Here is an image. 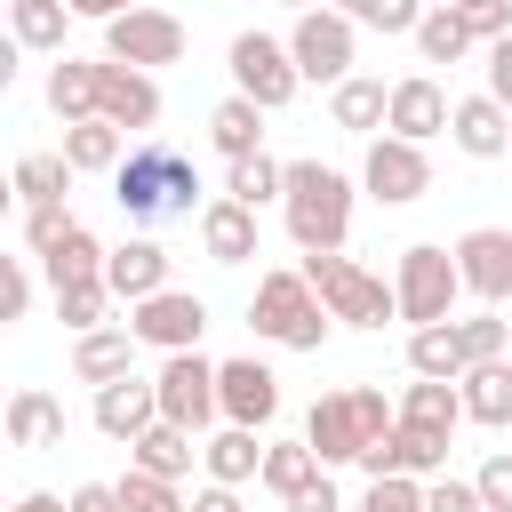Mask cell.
I'll return each mask as SVG.
<instances>
[{
  "mask_svg": "<svg viewBox=\"0 0 512 512\" xmlns=\"http://www.w3.org/2000/svg\"><path fill=\"white\" fill-rule=\"evenodd\" d=\"M112 200H120V216H136V224H152V216H192V208H208L200 200V176H192V160L176 152V144H128V160L112 168Z\"/></svg>",
  "mask_w": 512,
  "mask_h": 512,
  "instance_id": "obj_1",
  "label": "cell"
},
{
  "mask_svg": "<svg viewBox=\"0 0 512 512\" xmlns=\"http://www.w3.org/2000/svg\"><path fill=\"white\" fill-rule=\"evenodd\" d=\"M280 216H288V240H296L304 256L344 248V232H352V176L328 168V160H288Z\"/></svg>",
  "mask_w": 512,
  "mask_h": 512,
  "instance_id": "obj_2",
  "label": "cell"
},
{
  "mask_svg": "<svg viewBox=\"0 0 512 512\" xmlns=\"http://www.w3.org/2000/svg\"><path fill=\"white\" fill-rule=\"evenodd\" d=\"M392 424H400V408H392L376 384H344V392H320V400H312L304 440H312V456L336 472V464H360V448L384 440Z\"/></svg>",
  "mask_w": 512,
  "mask_h": 512,
  "instance_id": "obj_3",
  "label": "cell"
},
{
  "mask_svg": "<svg viewBox=\"0 0 512 512\" xmlns=\"http://www.w3.org/2000/svg\"><path fill=\"white\" fill-rule=\"evenodd\" d=\"M248 328H256L264 344H280V352H320L328 328H336V312L320 304V288H312L304 264H296V272H264V280H256V296H248Z\"/></svg>",
  "mask_w": 512,
  "mask_h": 512,
  "instance_id": "obj_4",
  "label": "cell"
},
{
  "mask_svg": "<svg viewBox=\"0 0 512 512\" xmlns=\"http://www.w3.org/2000/svg\"><path fill=\"white\" fill-rule=\"evenodd\" d=\"M392 296H400V320H408V328L456 320V296H464L456 248H440V240H416V248H400V264H392Z\"/></svg>",
  "mask_w": 512,
  "mask_h": 512,
  "instance_id": "obj_5",
  "label": "cell"
},
{
  "mask_svg": "<svg viewBox=\"0 0 512 512\" xmlns=\"http://www.w3.org/2000/svg\"><path fill=\"white\" fill-rule=\"evenodd\" d=\"M304 280L320 288V304L344 320V328H384V320H400V296H392V280H376L368 264H352L344 248H328V256H304Z\"/></svg>",
  "mask_w": 512,
  "mask_h": 512,
  "instance_id": "obj_6",
  "label": "cell"
},
{
  "mask_svg": "<svg viewBox=\"0 0 512 512\" xmlns=\"http://www.w3.org/2000/svg\"><path fill=\"white\" fill-rule=\"evenodd\" d=\"M352 48H360V24L344 16V8H304L296 24H288V56H296V72L304 80H320V88H336V80H352Z\"/></svg>",
  "mask_w": 512,
  "mask_h": 512,
  "instance_id": "obj_7",
  "label": "cell"
},
{
  "mask_svg": "<svg viewBox=\"0 0 512 512\" xmlns=\"http://www.w3.org/2000/svg\"><path fill=\"white\" fill-rule=\"evenodd\" d=\"M184 48H192V32H184V16H168V8H128V16L104 24V56H112V64H136V72L184 64Z\"/></svg>",
  "mask_w": 512,
  "mask_h": 512,
  "instance_id": "obj_8",
  "label": "cell"
},
{
  "mask_svg": "<svg viewBox=\"0 0 512 512\" xmlns=\"http://www.w3.org/2000/svg\"><path fill=\"white\" fill-rule=\"evenodd\" d=\"M224 64H232V88H240V96H256L264 112L296 104V88H304V72H296L288 40H272V32H240V40L224 48Z\"/></svg>",
  "mask_w": 512,
  "mask_h": 512,
  "instance_id": "obj_9",
  "label": "cell"
},
{
  "mask_svg": "<svg viewBox=\"0 0 512 512\" xmlns=\"http://www.w3.org/2000/svg\"><path fill=\"white\" fill-rule=\"evenodd\" d=\"M360 192L376 200V208H408V200H424L432 192V160H424V144H408V136H368V160H360Z\"/></svg>",
  "mask_w": 512,
  "mask_h": 512,
  "instance_id": "obj_10",
  "label": "cell"
},
{
  "mask_svg": "<svg viewBox=\"0 0 512 512\" xmlns=\"http://www.w3.org/2000/svg\"><path fill=\"white\" fill-rule=\"evenodd\" d=\"M152 384H160V416H168V424H184V432H208V424L224 416L216 360H200V344H192V352H168Z\"/></svg>",
  "mask_w": 512,
  "mask_h": 512,
  "instance_id": "obj_11",
  "label": "cell"
},
{
  "mask_svg": "<svg viewBox=\"0 0 512 512\" xmlns=\"http://www.w3.org/2000/svg\"><path fill=\"white\" fill-rule=\"evenodd\" d=\"M128 328H136V344H152V352H192L200 328H208V304H200L192 288H160V296L128 304Z\"/></svg>",
  "mask_w": 512,
  "mask_h": 512,
  "instance_id": "obj_12",
  "label": "cell"
},
{
  "mask_svg": "<svg viewBox=\"0 0 512 512\" xmlns=\"http://www.w3.org/2000/svg\"><path fill=\"white\" fill-rule=\"evenodd\" d=\"M456 272H464V296L512 304V232H504V224H472V232L456 240Z\"/></svg>",
  "mask_w": 512,
  "mask_h": 512,
  "instance_id": "obj_13",
  "label": "cell"
},
{
  "mask_svg": "<svg viewBox=\"0 0 512 512\" xmlns=\"http://www.w3.org/2000/svg\"><path fill=\"white\" fill-rule=\"evenodd\" d=\"M216 392H224V424H248L264 432L280 416V376L264 360H216Z\"/></svg>",
  "mask_w": 512,
  "mask_h": 512,
  "instance_id": "obj_14",
  "label": "cell"
},
{
  "mask_svg": "<svg viewBox=\"0 0 512 512\" xmlns=\"http://www.w3.org/2000/svg\"><path fill=\"white\" fill-rule=\"evenodd\" d=\"M448 88L432 80V72H408V80H392V112H384V128L392 136H408V144H432V136H448Z\"/></svg>",
  "mask_w": 512,
  "mask_h": 512,
  "instance_id": "obj_15",
  "label": "cell"
},
{
  "mask_svg": "<svg viewBox=\"0 0 512 512\" xmlns=\"http://www.w3.org/2000/svg\"><path fill=\"white\" fill-rule=\"evenodd\" d=\"M112 128H128V136H144V128H160V80L152 72H136V64H112L104 56V104H96Z\"/></svg>",
  "mask_w": 512,
  "mask_h": 512,
  "instance_id": "obj_16",
  "label": "cell"
},
{
  "mask_svg": "<svg viewBox=\"0 0 512 512\" xmlns=\"http://www.w3.org/2000/svg\"><path fill=\"white\" fill-rule=\"evenodd\" d=\"M448 136H456V152H472V160H504V152H512V104H496L488 88H480V96H456Z\"/></svg>",
  "mask_w": 512,
  "mask_h": 512,
  "instance_id": "obj_17",
  "label": "cell"
},
{
  "mask_svg": "<svg viewBox=\"0 0 512 512\" xmlns=\"http://www.w3.org/2000/svg\"><path fill=\"white\" fill-rule=\"evenodd\" d=\"M96 432L104 440H144L152 424H160V384H136V376H120V384H96Z\"/></svg>",
  "mask_w": 512,
  "mask_h": 512,
  "instance_id": "obj_18",
  "label": "cell"
},
{
  "mask_svg": "<svg viewBox=\"0 0 512 512\" xmlns=\"http://www.w3.org/2000/svg\"><path fill=\"white\" fill-rule=\"evenodd\" d=\"M200 248H208V264H248V256H264V248H256V208L232 200V192H216V200L200 208Z\"/></svg>",
  "mask_w": 512,
  "mask_h": 512,
  "instance_id": "obj_19",
  "label": "cell"
},
{
  "mask_svg": "<svg viewBox=\"0 0 512 512\" xmlns=\"http://www.w3.org/2000/svg\"><path fill=\"white\" fill-rule=\"evenodd\" d=\"M72 376H80V384H120V376H136V328H128V320H104V328L72 336Z\"/></svg>",
  "mask_w": 512,
  "mask_h": 512,
  "instance_id": "obj_20",
  "label": "cell"
},
{
  "mask_svg": "<svg viewBox=\"0 0 512 512\" xmlns=\"http://www.w3.org/2000/svg\"><path fill=\"white\" fill-rule=\"evenodd\" d=\"M104 280H112L120 304H144V296L168 288V248H160V240H120V248L104 256Z\"/></svg>",
  "mask_w": 512,
  "mask_h": 512,
  "instance_id": "obj_21",
  "label": "cell"
},
{
  "mask_svg": "<svg viewBox=\"0 0 512 512\" xmlns=\"http://www.w3.org/2000/svg\"><path fill=\"white\" fill-rule=\"evenodd\" d=\"M0 424H8V448H56L64 440V400L40 392V384H16Z\"/></svg>",
  "mask_w": 512,
  "mask_h": 512,
  "instance_id": "obj_22",
  "label": "cell"
},
{
  "mask_svg": "<svg viewBox=\"0 0 512 512\" xmlns=\"http://www.w3.org/2000/svg\"><path fill=\"white\" fill-rule=\"evenodd\" d=\"M96 104H104V64H88V56H64V48H56L48 112H56V120H96Z\"/></svg>",
  "mask_w": 512,
  "mask_h": 512,
  "instance_id": "obj_23",
  "label": "cell"
},
{
  "mask_svg": "<svg viewBox=\"0 0 512 512\" xmlns=\"http://www.w3.org/2000/svg\"><path fill=\"white\" fill-rule=\"evenodd\" d=\"M56 152H64L80 176H112V168L128 160V128H112L104 112H96V120H64V144H56Z\"/></svg>",
  "mask_w": 512,
  "mask_h": 512,
  "instance_id": "obj_24",
  "label": "cell"
},
{
  "mask_svg": "<svg viewBox=\"0 0 512 512\" xmlns=\"http://www.w3.org/2000/svg\"><path fill=\"white\" fill-rule=\"evenodd\" d=\"M200 464H208V480L248 488V480H264V440H256L248 424H216V432L200 440Z\"/></svg>",
  "mask_w": 512,
  "mask_h": 512,
  "instance_id": "obj_25",
  "label": "cell"
},
{
  "mask_svg": "<svg viewBox=\"0 0 512 512\" xmlns=\"http://www.w3.org/2000/svg\"><path fill=\"white\" fill-rule=\"evenodd\" d=\"M456 392H464V424H512V360L504 352L496 360H472L456 376Z\"/></svg>",
  "mask_w": 512,
  "mask_h": 512,
  "instance_id": "obj_26",
  "label": "cell"
},
{
  "mask_svg": "<svg viewBox=\"0 0 512 512\" xmlns=\"http://www.w3.org/2000/svg\"><path fill=\"white\" fill-rule=\"evenodd\" d=\"M384 112H392V88H384V80H368V72H352V80H336V88H328V120H336L344 136H376V128H384Z\"/></svg>",
  "mask_w": 512,
  "mask_h": 512,
  "instance_id": "obj_27",
  "label": "cell"
},
{
  "mask_svg": "<svg viewBox=\"0 0 512 512\" xmlns=\"http://www.w3.org/2000/svg\"><path fill=\"white\" fill-rule=\"evenodd\" d=\"M208 144H216L224 160H248V152H264V104L232 88V96L208 112Z\"/></svg>",
  "mask_w": 512,
  "mask_h": 512,
  "instance_id": "obj_28",
  "label": "cell"
},
{
  "mask_svg": "<svg viewBox=\"0 0 512 512\" xmlns=\"http://www.w3.org/2000/svg\"><path fill=\"white\" fill-rule=\"evenodd\" d=\"M400 424H416V432H448V440H456V424H464V392H456L448 376H416V384L400 392Z\"/></svg>",
  "mask_w": 512,
  "mask_h": 512,
  "instance_id": "obj_29",
  "label": "cell"
},
{
  "mask_svg": "<svg viewBox=\"0 0 512 512\" xmlns=\"http://www.w3.org/2000/svg\"><path fill=\"white\" fill-rule=\"evenodd\" d=\"M408 40H416V56H424V64H464V56L480 48V32H472L448 0H432V8H424V24H416Z\"/></svg>",
  "mask_w": 512,
  "mask_h": 512,
  "instance_id": "obj_30",
  "label": "cell"
},
{
  "mask_svg": "<svg viewBox=\"0 0 512 512\" xmlns=\"http://www.w3.org/2000/svg\"><path fill=\"white\" fill-rule=\"evenodd\" d=\"M192 456H200V432H184V424H168V416H160L144 440H128V464H144V472H160V480H184Z\"/></svg>",
  "mask_w": 512,
  "mask_h": 512,
  "instance_id": "obj_31",
  "label": "cell"
},
{
  "mask_svg": "<svg viewBox=\"0 0 512 512\" xmlns=\"http://www.w3.org/2000/svg\"><path fill=\"white\" fill-rule=\"evenodd\" d=\"M104 256H112V248H104L88 224H72V232L40 256V272H48V288H72V280H104Z\"/></svg>",
  "mask_w": 512,
  "mask_h": 512,
  "instance_id": "obj_32",
  "label": "cell"
},
{
  "mask_svg": "<svg viewBox=\"0 0 512 512\" xmlns=\"http://www.w3.org/2000/svg\"><path fill=\"white\" fill-rule=\"evenodd\" d=\"M72 176H80V168H72L64 152H24V160L8 168V184H16V200H24V208H40V200H64V192H72Z\"/></svg>",
  "mask_w": 512,
  "mask_h": 512,
  "instance_id": "obj_33",
  "label": "cell"
},
{
  "mask_svg": "<svg viewBox=\"0 0 512 512\" xmlns=\"http://www.w3.org/2000/svg\"><path fill=\"white\" fill-rule=\"evenodd\" d=\"M408 368L416 376H464V336H456V320H432V328H408Z\"/></svg>",
  "mask_w": 512,
  "mask_h": 512,
  "instance_id": "obj_34",
  "label": "cell"
},
{
  "mask_svg": "<svg viewBox=\"0 0 512 512\" xmlns=\"http://www.w3.org/2000/svg\"><path fill=\"white\" fill-rule=\"evenodd\" d=\"M224 192H232V200H248V208H264V200H280V192H288V160H272V152H248V160H232Z\"/></svg>",
  "mask_w": 512,
  "mask_h": 512,
  "instance_id": "obj_35",
  "label": "cell"
},
{
  "mask_svg": "<svg viewBox=\"0 0 512 512\" xmlns=\"http://www.w3.org/2000/svg\"><path fill=\"white\" fill-rule=\"evenodd\" d=\"M312 472H320L312 440H264V488H272L280 504H288V496H296V488H304Z\"/></svg>",
  "mask_w": 512,
  "mask_h": 512,
  "instance_id": "obj_36",
  "label": "cell"
},
{
  "mask_svg": "<svg viewBox=\"0 0 512 512\" xmlns=\"http://www.w3.org/2000/svg\"><path fill=\"white\" fill-rule=\"evenodd\" d=\"M120 296H112V280H72V288H56V320L72 328V336H88V328H104V312H112Z\"/></svg>",
  "mask_w": 512,
  "mask_h": 512,
  "instance_id": "obj_37",
  "label": "cell"
},
{
  "mask_svg": "<svg viewBox=\"0 0 512 512\" xmlns=\"http://www.w3.org/2000/svg\"><path fill=\"white\" fill-rule=\"evenodd\" d=\"M64 24H72V0H16V40L24 48H64Z\"/></svg>",
  "mask_w": 512,
  "mask_h": 512,
  "instance_id": "obj_38",
  "label": "cell"
},
{
  "mask_svg": "<svg viewBox=\"0 0 512 512\" xmlns=\"http://www.w3.org/2000/svg\"><path fill=\"white\" fill-rule=\"evenodd\" d=\"M120 504H128V512H192V504L176 496V480H160V472H144V464L120 472Z\"/></svg>",
  "mask_w": 512,
  "mask_h": 512,
  "instance_id": "obj_39",
  "label": "cell"
},
{
  "mask_svg": "<svg viewBox=\"0 0 512 512\" xmlns=\"http://www.w3.org/2000/svg\"><path fill=\"white\" fill-rule=\"evenodd\" d=\"M328 8H344L368 32H416L424 24V0H328Z\"/></svg>",
  "mask_w": 512,
  "mask_h": 512,
  "instance_id": "obj_40",
  "label": "cell"
},
{
  "mask_svg": "<svg viewBox=\"0 0 512 512\" xmlns=\"http://www.w3.org/2000/svg\"><path fill=\"white\" fill-rule=\"evenodd\" d=\"M352 512H424V480L384 472V480H368V488H360V504H352Z\"/></svg>",
  "mask_w": 512,
  "mask_h": 512,
  "instance_id": "obj_41",
  "label": "cell"
},
{
  "mask_svg": "<svg viewBox=\"0 0 512 512\" xmlns=\"http://www.w3.org/2000/svg\"><path fill=\"white\" fill-rule=\"evenodd\" d=\"M72 224H80V216H72L64 200H40V208H24V248H32V256H48Z\"/></svg>",
  "mask_w": 512,
  "mask_h": 512,
  "instance_id": "obj_42",
  "label": "cell"
},
{
  "mask_svg": "<svg viewBox=\"0 0 512 512\" xmlns=\"http://www.w3.org/2000/svg\"><path fill=\"white\" fill-rule=\"evenodd\" d=\"M456 336H464V368H472V360H496V352H504V336H512V328H504V320H496V304H480V312H472V320H456Z\"/></svg>",
  "mask_w": 512,
  "mask_h": 512,
  "instance_id": "obj_43",
  "label": "cell"
},
{
  "mask_svg": "<svg viewBox=\"0 0 512 512\" xmlns=\"http://www.w3.org/2000/svg\"><path fill=\"white\" fill-rule=\"evenodd\" d=\"M424 512H488V504H480V480L432 472V480H424Z\"/></svg>",
  "mask_w": 512,
  "mask_h": 512,
  "instance_id": "obj_44",
  "label": "cell"
},
{
  "mask_svg": "<svg viewBox=\"0 0 512 512\" xmlns=\"http://www.w3.org/2000/svg\"><path fill=\"white\" fill-rule=\"evenodd\" d=\"M448 8H456V16H464V24L480 32V48L512 32V0H448Z\"/></svg>",
  "mask_w": 512,
  "mask_h": 512,
  "instance_id": "obj_45",
  "label": "cell"
},
{
  "mask_svg": "<svg viewBox=\"0 0 512 512\" xmlns=\"http://www.w3.org/2000/svg\"><path fill=\"white\" fill-rule=\"evenodd\" d=\"M472 480H480V504H488V512H512V448H496Z\"/></svg>",
  "mask_w": 512,
  "mask_h": 512,
  "instance_id": "obj_46",
  "label": "cell"
},
{
  "mask_svg": "<svg viewBox=\"0 0 512 512\" xmlns=\"http://www.w3.org/2000/svg\"><path fill=\"white\" fill-rule=\"evenodd\" d=\"M280 512H344V496H336V480H328V464H320V472H312V480H304V488H296V496H288Z\"/></svg>",
  "mask_w": 512,
  "mask_h": 512,
  "instance_id": "obj_47",
  "label": "cell"
},
{
  "mask_svg": "<svg viewBox=\"0 0 512 512\" xmlns=\"http://www.w3.org/2000/svg\"><path fill=\"white\" fill-rule=\"evenodd\" d=\"M32 264H40V256H8V320L32 312Z\"/></svg>",
  "mask_w": 512,
  "mask_h": 512,
  "instance_id": "obj_48",
  "label": "cell"
},
{
  "mask_svg": "<svg viewBox=\"0 0 512 512\" xmlns=\"http://www.w3.org/2000/svg\"><path fill=\"white\" fill-rule=\"evenodd\" d=\"M72 512H128L120 504V480H80L72 488Z\"/></svg>",
  "mask_w": 512,
  "mask_h": 512,
  "instance_id": "obj_49",
  "label": "cell"
},
{
  "mask_svg": "<svg viewBox=\"0 0 512 512\" xmlns=\"http://www.w3.org/2000/svg\"><path fill=\"white\" fill-rule=\"evenodd\" d=\"M488 96H496V104H512V32H504V40H488Z\"/></svg>",
  "mask_w": 512,
  "mask_h": 512,
  "instance_id": "obj_50",
  "label": "cell"
},
{
  "mask_svg": "<svg viewBox=\"0 0 512 512\" xmlns=\"http://www.w3.org/2000/svg\"><path fill=\"white\" fill-rule=\"evenodd\" d=\"M192 512H248V504H240V488H232V480H208V488L192 496Z\"/></svg>",
  "mask_w": 512,
  "mask_h": 512,
  "instance_id": "obj_51",
  "label": "cell"
},
{
  "mask_svg": "<svg viewBox=\"0 0 512 512\" xmlns=\"http://www.w3.org/2000/svg\"><path fill=\"white\" fill-rule=\"evenodd\" d=\"M136 0H72V16H88V24H112V16H128Z\"/></svg>",
  "mask_w": 512,
  "mask_h": 512,
  "instance_id": "obj_52",
  "label": "cell"
},
{
  "mask_svg": "<svg viewBox=\"0 0 512 512\" xmlns=\"http://www.w3.org/2000/svg\"><path fill=\"white\" fill-rule=\"evenodd\" d=\"M8 512H72V496H48V488H24Z\"/></svg>",
  "mask_w": 512,
  "mask_h": 512,
  "instance_id": "obj_53",
  "label": "cell"
},
{
  "mask_svg": "<svg viewBox=\"0 0 512 512\" xmlns=\"http://www.w3.org/2000/svg\"><path fill=\"white\" fill-rule=\"evenodd\" d=\"M280 8H296V16H304V8H320V0H280Z\"/></svg>",
  "mask_w": 512,
  "mask_h": 512,
  "instance_id": "obj_54",
  "label": "cell"
},
{
  "mask_svg": "<svg viewBox=\"0 0 512 512\" xmlns=\"http://www.w3.org/2000/svg\"><path fill=\"white\" fill-rule=\"evenodd\" d=\"M504 160H512V152H504Z\"/></svg>",
  "mask_w": 512,
  "mask_h": 512,
  "instance_id": "obj_55",
  "label": "cell"
}]
</instances>
